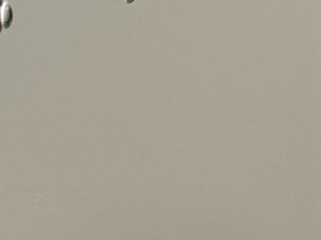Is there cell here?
Returning a JSON list of instances; mask_svg holds the SVG:
<instances>
[{
  "label": "cell",
  "instance_id": "1",
  "mask_svg": "<svg viewBox=\"0 0 321 240\" xmlns=\"http://www.w3.org/2000/svg\"><path fill=\"white\" fill-rule=\"evenodd\" d=\"M0 14L4 28L9 29L14 22V14L12 5L9 1H4L0 7Z\"/></svg>",
  "mask_w": 321,
  "mask_h": 240
},
{
  "label": "cell",
  "instance_id": "2",
  "mask_svg": "<svg viewBox=\"0 0 321 240\" xmlns=\"http://www.w3.org/2000/svg\"><path fill=\"white\" fill-rule=\"evenodd\" d=\"M124 2L125 4L130 5L134 4V2H135V0H124Z\"/></svg>",
  "mask_w": 321,
  "mask_h": 240
},
{
  "label": "cell",
  "instance_id": "3",
  "mask_svg": "<svg viewBox=\"0 0 321 240\" xmlns=\"http://www.w3.org/2000/svg\"><path fill=\"white\" fill-rule=\"evenodd\" d=\"M3 28H4V26H3L2 21L1 19V14H0V34H1Z\"/></svg>",
  "mask_w": 321,
  "mask_h": 240
},
{
  "label": "cell",
  "instance_id": "4",
  "mask_svg": "<svg viewBox=\"0 0 321 240\" xmlns=\"http://www.w3.org/2000/svg\"><path fill=\"white\" fill-rule=\"evenodd\" d=\"M4 0H0V7H1L3 4H4Z\"/></svg>",
  "mask_w": 321,
  "mask_h": 240
}]
</instances>
